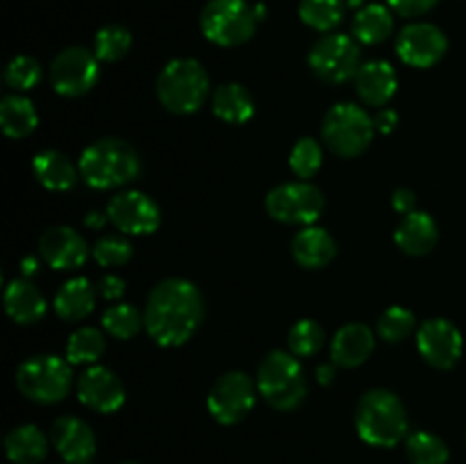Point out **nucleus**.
Listing matches in <instances>:
<instances>
[{
    "instance_id": "34",
    "label": "nucleus",
    "mask_w": 466,
    "mask_h": 464,
    "mask_svg": "<svg viewBox=\"0 0 466 464\" xmlns=\"http://www.w3.org/2000/svg\"><path fill=\"white\" fill-rule=\"evenodd\" d=\"M144 326V314L130 303H116L105 309L103 328L114 339H132Z\"/></svg>"
},
{
    "instance_id": "9",
    "label": "nucleus",
    "mask_w": 466,
    "mask_h": 464,
    "mask_svg": "<svg viewBox=\"0 0 466 464\" xmlns=\"http://www.w3.org/2000/svg\"><path fill=\"white\" fill-rule=\"evenodd\" d=\"M264 205L268 217L276 221L287 226H312L321 217L326 198L321 189L309 182H285L268 191Z\"/></svg>"
},
{
    "instance_id": "15",
    "label": "nucleus",
    "mask_w": 466,
    "mask_h": 464,
    "mask_svg": "<svg viewBox=\"0 0 466 464\" xmlns=\"http://www.w3.org/2000/svg\"><path fill=\"white\" fill-rule=\"evenodd\" d=\"M417 346L421 358L435 368H453L464 350L462 332L446 318H431L419 328Z\"/></svg>"
},
{
    "instance_id": "1",
    "label": "nucleus",
    "mask_w": 466,
    "mask_h": 464,
    "mask_svg": "<svg viewBox=\"0 0 466 464\" xmlns=\"http://www.w3.org/2000/svg\"><path fill=\"white\" fill-rule=\"evenodd\" d=\"M203 323V296L182 277H167L153 287L146 303L144 326L159 346H182Z\"/></svg>"
},
{
    "instance_id": "43",
    "label": "nucleus",
    "mask_w": 466,
    "mask_h": 464,
    "mask_svg": "<svg viewBox=\"0 0 466 464\" xmlns=\"http://www.w3.org/2000/svg\"><path fill=\"white\" fill-rule=\"evenodd\" d=\"M373 123H376V132L390 135V132H394L396 126H399V114H396L394 109H382V112H378V116L373 118Z\"/></svg>"
},
{
    "instance_id": "14",
    "label": "nucleus",
    "mask_w": 466,
    "mask_h": 464,
    "mask_svg": "<svg viewBox=\"0 0 466 464\" xmlns=\"http://www.w3.org/2000/svg\"><path fill=\"white\" fill-rule=\"evenodd\" d=\"M449 50V39L432 23H410L400 30L396 41V53L408 66H435Z\"/></svg>"
},
{
    "instance_id": "16",
    "label": "nucleus",
    "mask_w": 466,
    "mask_h": 464,
    "mask_svg": "<svg viewBox=\"0 0 466 464\" xmlns=\"http://www.w3.org/2000/svg\"><path fill=\"white\" fill-rule=\"evenodd\" d=\"M77 398L89 409L112 414L126 403V387L107 367H89L77 378Z\"/></svg>"
},
{
    "instance_id": "39",
    "label": "nucleus",
    "mask_w": 466,
    "mask_h": 464,
    "mask_svg": "<svg viewBox=\"0 0 466 464\" xmlns=\"http://www.w3.org/2000/svg\"><path fill=\"white\" fill-rule=\"evenodd\" d=\"M94 259L100 267H123L127 259L132 257V246L130 241L123 239V237H100L94 244Z\"/></svg>"
},
{
    "instance_id": "4",
    "label": "nucleus",
    "mask_w": 466,
    "mask_h": 464,
    "mask_svg": "<svg viewBox=\"0 0 466 464\" xmlns=\"http://www.w3.org/2000/svg\"><path fill=\"white\" fill-rule=\"evenodd\" d=\"M157 98L168 112L194 114L209 94V76L203 64L191 57L171 59L155 82Z\"/></svg>"
},
{
    "instance_id": "38",
    "label": "nucleus",
    "mask_w": 466,
    "mask_h": 464,
    "mask_svg": "<svg viewBox=\"0 0 466 464\" xmlns=\"http://www.w3.org/2000/svg\"><path fill=\"white\" fill-rule=\"evenodd\" d=\"M41 80V66L30 55H18L5 68V82L16 91H30Z\"/></svg>"
},
{
    "instance_id": "44",
    "label": "nucleus",
    "mask_w": 466,
    "mask_h": 464,
    "mask_svg": "<svg viewBox=\"0 0 466 464\" xmlns=\"http://www.w3.org/2000/svg\"><path fill=\"white\" fill-rule=\"evenodd\" d=\"M317 376L321 385H330V382L335 380V367H332V364H321V367L317 368Z\"/></svg>"
},
{
    "instance_id": "42",
    "label": "nucleus",
    "mask_w": 466,
    "mask_h": 464,
    "mask_svg": "<svg viewBox=\"0 0 466 464\" xmlns=\"http://www.w3.org/2000/svg\"><path fill=\"white\" fill-rule=\"evenodd\" d=\"M391 205H394L396 212L400 214H412L414 205H417V196H414L412 189H399L391 198Z\"/></svg>"
},
{
    "instance_id": "25",
    "label": "nucleus",
    "mask_w": 466,
    "mask_h": 464,
    "mask_svg": "<svg viewBox=\"0 0 466 464\" xmlns=\"http://www.w3.org/2000/svg\"><path fill=\"white\" fill-rule=\"evenodd\" d=\"M5 453L14 464H39L48 455V437L32 423L16 426L5 437Z\"/></svg>"
},
{
    "instance_id": "21",
    "label": "nucleus",
    "mask_w": 466,
    "mask_h": 464,
    "mask_svg": "<svg viewBox=\"0 0 466 464\" xmlns=\"http://www.w3.org/2000/svg\"><path fill=\"white\" fill-rule=\"evenodd\" d=\"M394 239L403 253L412 255V257H421V255H428L435 248L440 232H437V223L431 214L414 209L412 214H405L400 226L396 227Z\"/></svg>"
},
{
    "instance_id": "8",
    "label": "nucleus",
    "mask_w": 466,
    "mask_h": 464,
    "mask_svg": "<svg viewBox=\"0 0 466 464\" xmlns=\"http://www.w3.org/2000/svg\"><path fill=\"white\" fill-rule=\"evenodd\" d=\"M71 362L57 355H35L16 371L18 391L41 405L59 403L71 389Z\"/></svg>"
},
{
    "instance_id": "49",
    "label": "nucleus",
    "mask_w": 466,
    "mask_h": 464,
    "mask_svg": "<svg viewBox=\"0 0 466 464\" xmlns=\"http://www.w3.org/2000/svg\"><path fill=\"white\" fill-rule=\"evenodd\" d=\"M64 464H68V462H64Z\"/></svg>"
},
{
    "instance_id": "37",
    "label": "nucleus",
    "mask_w": 466,
    "mask_h": 464,
    "mask_svg": "<svg viewBox=\"0 0 466 464\" xmlns=\"http://www.w3.org/2000/svg\"><path fill=\"white\" fill-rule=\"evenodd\" d=\"M323 162V150L319 146V141L309 139V136H303V139L296 141V146L291 148L289 155V166L291 171L299 177H312L314 173L321 168Z\"/></svg>"
},
{
    "instance_id": "48",
    "label": "nucleus",
    "mask_w": 466,
    "mask_h": 464,
    "mask_svg": "<svg viewBox=\"0 0 466 464\" xmlns=\"http://www.w3.org/2000/svg\"><path fill=\"white\" fill-rule=\"evenodd\" d=\"M123 464H137V462H123Z\"/></svg>"
},
{
    "instance_id": "40",
    "label": "nucleus",
    "mask_w": 466,
    "mask_h": 464,
    "mask_svg": "<svg viewBox=\"0 0 466 464\" xmlns=\"http://www.w3.org/2000/svg\"><path fill=\"white\" fill-rule=\"evenodd\" d=\"M440 0H387L391 12L400 14L403 18H417L431 12Z\"/></svg>"
},
{
    "instance_id": "20",
    "label": "nucleus",
    "mask_w": 466,
    "mask_h": 464,
    "mask_svg": "<svg viewBox=\"0 0 466 464\" xmlns=\"http://www.w3.org/2000/svg\"><path fill=\"white\" fill-rule=\"evenodd\" d=\"M373 346H376V337L364 323H346L332 337V362L346 368H355L367 362L369 355L373 353Z\"/></svg>"
},
{
    "instance_id": "13",
    "label": "nucleus",
    "mask_w": 466,
    "mask_h": 464,
    "mask_svg": "<svg viewBox=\"0 0 466 464\" xmlns=\"http://www.w3.org/2000/svg\"><path fill=\"white\" fill-rule=\"evenodd\" d=\"M107 217L126 235H150L162 223L159 205L141 191H121L107 205Z\"/></svg>"
},
{
    "instance_id": "36",
    "label": "nucleus",
    "mask_w": 466,
    "mask_h": 464,
    "mask_svg": "<svg viewBox=\"0 0 466 464\" xmlns=\"http://www.w3.org/2000/svg\"><path fill=\"white\" fill-rule=\"evenodd\" d=\"M417 326V318L410 312L408 308H400V305H394V308L385 309L378 318V335L387 341V344H399L400 339L410 335Z\"/></svg>"
},
{
    "instance_id": "23",
    "label": "nucleus",
    "mask_w": 466,
    "mask_h": 464,
    "mask_svg": "<svg viewBox=\"0 0 466 464\" xmlns=\"http://www.w3.org/2000/svg\"><path fill=\"white\" fill-rule=\"evenodd\" d=\"M5 309L16 323L30 326L46 314V298L27 277H16L5 287Z\"/></svg>"
},
{
    "instance_id": "27",
    "label": "nucleus",
    "mask_w": 466,
    "mask_h": 464,
    "mask_svg": "<svg viewBox=\"0 0 466 464\" xmlns=\"http://www.w3.org/2000/svg\"><path fill=\"white\" fill-rule=\"evenodd\" d=\"M96 303V291L86 277H73L64 282L62 289L55 294V312L64 321H82L91 314Z\"/></svg>"
},
{
    "instance_id": "12",
    "label": "nucleus",
    "mask_w": 466,
    "mask_h": 464,
    "mask_svg": "<svg viewBox=\"0 0 466 464\" xmlns=\"http://www.w3.org/2000/svg\"><path fill=\"white\" fill-rule=\"evenodd\" d=\"M98 73V57L82 45L64 48L50 64V82L55 91L66 98H77L94 89Z\"/></svg>"
},
{
    "instance_id": "32",
    "label": "nucleus",
    "mask_w": 466,
    "mask_h": 464,
    "mask_svg": "<svg viewBox=\"0 0 466 464\" xmlns=\"http://www.w3.org/2000/svg\"><path fill=\"white\" fill-rule=\"evenodd\" d=\"M105 353V337L96 328H77L66 344V359L71 364H96Z\"/></svg>"
},
{
    "instance_id": "46",
    "label": "nucleus",
    "mask_w": 466,
    "mask_h": 464,
    "mask_svg": "<svg viewBox=\"0 0 466 464\" xmlns=\"http://www.w3.org/2000/svg\"><path fill=\"white\" fill-rule=\"evenodd\" d=\"M21 267H23V273H25V276H32L35 271H39V262H36L35 257H25L21 262Z\"/></svg>"
},
{
    "instance_id": "18",
    "label": "nucleus",
    "mask_w": 466,
    "mask_h": 464,
    "mask_svg": "<svg viewBox=\"0 0 466 464\" xmlns=\"http://www.w3.org/2000/svg\"><path fill=\"white\" fill-rule=\"evenodd\" d=\"M53 437L55 450L62 455L64 462L68 464H91L96 455V435L91 426L82 419L71 417H59L53 423Z\"/></svg>"
},
{
    "instance_id": "5",
    "label": "nucleus",
    "mask_w": 466,
    "mask_h": 464,
    "mask_svg": "<svg viewBox=\"0 0 466 464\" xmlns=\"http://www.w3.org/2000/svg\"><path fill=\"white\" fill-rule=\"evenodd\" d=\"M258 389L273 409L289 412L305 400L308 380L294 353L273 350L258 368Z\"/></svg>"
},
{
    "instance_id": "7",
    "label": "nucleus",
    "mask_w": 466,
    "mask_h": 464,
    "mask_svg": "<svg viewBox=\"0 0 466 464\" xmlns=\"http://www.w3.org/2000/svg\"><path fill=\"white\" fill-rule=\"evenodd\" d=\"M376 135V123L353 103H337L330 112L323 116L321 136L328 148L339 157H358Z\"/></svg>"
},
{
    "instance_id": "10",
    "label": "nucleus",
    "mask_w": 466,
    "mask_h": 464,
    "mask_svg": "<svg viewBox=\"0 0 466 464\" xmlns=\"http://www.w3.org/2000/svg\"><path fill=\"white\" fill-rule=\"evenodd\" d=\"M314 76L330 85L350 80L360 71V45L349 35H326L312 45L308 55Z\"/></svg>"
},
{
    "instance_id": "30",
    "label": "nucleus",
    "mask_w": 466,
    "mask_h": 464,
    "mask_svg": "<svg viewBox=\"0 0 466 464\" xmlns=\"http://www.w3.org/2000/svg\"><path fill=\"white\" fill-rule=\"evenodd\" d=\"M346 0H300L299 16L317 32H330L344 21Z\"/></svg>"
},
{
    "instance_id": "3",
    "label": "nucleus",
    "mask_w": 466,
    "mask_h": 464,
    "mask_svg": "<svg viewBox=\"0 0 466 464\" xmlns=\"http://www.w3.org/2000/svg\"><path fill=\"white\" fill-rule=\"evenodd\" d=\"M80 176L96 189H114L141 176L139 153L123 139H100L80 155Z\"/></svg>"
},
{
    "instance_id": "6",
    "label": "nucleus",
    "mask_w": 466,
    "mask_h": 464,
    "mask_svg": "<svg viewBox=\"0 0 466 464\" xmlns=\"http://www.w3.org/2000/svg\"><path fill=\"white\" fill-rule=\"evenodd\" d=\"M258 23L255 5L246 0H209L200 12L205 39L221 48H235L253 39Z\"/></svg>"
},
{
    "instance_id": "2",
    "label": "nucleus",
    "mask_w": 466,
    "mask_h": 464,
    "mask_svg": "<svg viewBox=\"0 0 466 464\" xmlns=\"http://www.w3.org/2000/svg\"><path fill=\"white\" fill-rule=\"evenodd\" d=\"M355 428L360 439L378 449H391L408 437L405 405L390 389H371L355 408Z\"/></svg>"
},
{
    "instance_id": "11",
    "label": "nucleus",
    "mask_w": 466,
    "mask_h": 464,
    "mask_svg": "<svg viewBox=\"0 0 466 464\" xmlns=\"http://www.w3.org/2000/svg\"><path fill=\"white\" fill-rule=\"evenodd\" d=\"M255 405V382L244 371H228L208 394V409L214 421L235 426L244 421Z\"/></svg>"
},
{
    "instance_id": "29",
    "label": "nucleus",
    "mask_w": 466,
    "mask_h": 464,
    "mask_svg": "<svg viewBox=\"0 0 466 464\" xmlns=\"http://www.w3.org/2000/svg\"><path fill=\"white\" fill-rule=\"evenodd\" d=\"M39 123L36 109L30 98L25 96H5L0 103V126L3 132L12 139H23V136L32 135Z\"/></svg>"
},
{
    "instance_id": "45",
    "label": "nucleus",
    "mask_w": 466,
    "mask_h": 464,
    "mask_svg": "<svg viewBox=\"0 0 466 464\" xmlns=\"http://www.w3.org/2000/svg\"><path fill=\"white\" fill-rule=\"evenodd\" d=\"M105 221H109V217H107V214H100V212H89V214H86V218H85L86 226L96 227V230H100V227L105 226Z\"/></svg>"
},
{
    "instance_id": "19",
    "label": "nucleus",
    "mask_w": 466,
    "mask_h": 464,
    "mask_svg": "<svg viewBox=\"0 0 466 464\" xmlns=\"http://www.w3.org/2000/svg\"><path fill=\"white\" fill-rule=\"evenodd\" d=\"M396 89H399V77H396L394 66L382 59H373L360 66L355 73V91L360 98L373 107H382L394 98Z\"/></svg>"
},
{
    "instance_id": "26",
    "label": "nucleus",
    "mask_w": 466,
    "mask_h": 464,
    "mask_svg": "<svg viewBox=\"0 0 466 464\" xmlns=\"http://www.w3.org/2000/svg\"><path fill=\"white\" fill-rule=\"evenodd\" d=\"M350 32H353V39L358 41V44H382V41L394 32V14H391L390 5H364V7L358 9V14H355Z\"/></svg>"
},
{
    "instance_id": "35",
    "label": "nucleus",
    "mask_w": 466,
    "mask_h": 464,
    "mask_svg": "<svg viewBox=\"0 0 466 464\" xmlns=\"http://www.w3.org/2000/svg\"><path fill=\"white\" fill-rule=\"evenodd\" d=\"M323 344H326V332L317 321L303 318L289 330V348L296 358L317 355L323 348Z\"/></svg>"
},
{
    "instance_id": "47",
    "label": "nucleus",
    "mask_w": 466,
    "mask_h": 464,
    "mask_svg": "<svg viewBox=\"0 0 466 464\" xmlns=\"http://www.w3.org/2000/svg\"><path fill=\"white\" fill-rule=\"evenodd\" d=\"M364 0H346V5H349V7H358V5H362Z\"/></svg>"
},
{
    "instance_id": "31",
    "label": "nucleus",
    "mask_w": 466,
    "mask_h": 464,
    "mask_svg": "<svg viewBox=\"0 0 466 464\" xmlns=\"http://www.w3.org/2000/svg\"><path fill=\"white\" fill-rule=\"evenodd\" d=\"M405 453L410 464H449V446L432 432H412L405 441Z\"/></svg>"
},
{
    "instance_id": "17",
    "label": "nucleus",
    "mask_w": 466,
    "mask_h": 464,
    "mask_svg": "<svg viewBox=\"0 0 466 464\" xmlns=\"http://www.w3.org/2000/svg\"><path fill=\"white\" fill-rule=\"evenodd\" d=\"M39 253L48 267L57 271H68V268H80L89 257V246L85 237L77 235L73 227L57 226L50 227L41 235Z\"/></svg>"
},
{
    "instance_id": "41",
    "label": "nucleus",
    "mask_w": 466,
    "mask_h": 464,
    "mask_svg": "<svg viewBox=\"0 0 466 464\" xmlns=\"http://www.w3.org/2000/svg\"><path fill=\"white\" fill-rule=\"evenodd\" d=\"M98 294L103 296L105 300H118L126 294V280L114 276V273H109V276H105L103 280L98 282Z\"/></svg>"
},
{
    "instance_id": "28",
    "label": "nucleus",
    "mask_w": 466,
    "mask_h": 464,
    "mask_svg": "<svg viewBox=\"0 0 466 464\" xmlns=\"http://www.w3.org/2000/svg\"><path fill=\"white\" fill-rule=\"evenodd\" d=\"M212 109L221 121L226 123H246L255 114V100L244 85L226 82L218 86L212 96Z\"/></svg>"
},
{
    "instance_id": "22",
    "label": "nucleus",
    "mask_w": 466,
    "mask_h": 464,
    "mask_svg": "<svg viewBox=\"0 0 466 464\" xmlns=\"http://www.w3.org/2000/svg\"><path fill=\"white\" fill-rule=\"evenodd\" d=\"M291 255L303 268H323L335 259L337 244L328 230L308 226L291 239Z\"/></svg>"
},
{
    "instance_id": "33",
    "label": "nucleus",
    "mask_w": 466,
    "mask_h": 464,
    "mask_svg": "<svg viewBox=\"0 0 466 464\" xmlns=\"http://www.w3.org/2000/svg\"><path fill=\"white\" fill-rule=\"evenodd\" d=\"M132 48V35L127 27L116 25H105L96 32L94 36V55L98 62H118L126 57Z\"/></svg>"
},
{
    "instance_id": "24",
    "label": "nucleus",
    "mask_w": 466,
    "mask_h": 464,
    "mask_svg": "<svg viewBox=\"0 0 466 464\" xmlns=\"http://www.w3.org/2000/svg\"><path fill=\"white\" fill-rule=\"evenodd\" d=\"M32 171L36 180L50 191H68L76 187L80 168L59 150H41L32 159Z\"/></svg>"
}]
</instances>
